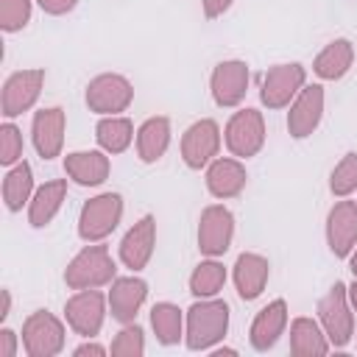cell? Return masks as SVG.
<instances>
[{
    "mask_svg": "<svg viewBox=\"0 0 357 357\" xmlns=\"http://www.w3.org/2000/svg\"><path fill=\"white\" fill-rule=\"evenodd\" d=\"M346 293H349V304H351V310L357 312V276H354V282L346 287Z\"/></svg>",
    "mask_w": 357,
    "mask_h": 357,
    "instance_id": "40",
    "label": "cell"
},
{
    "mask_svg": "<svg viewBox=\"0 0 357 357\" xmlns=\"http://www.w3.org/2000/svg\"><path fill=\"white\" fill-rule=\"evenodd\" d=\"M42 86H45V70H39V67L11 73L3 84V100H0L3 117L11 120V117H20L22 112H28L39 100Z\"/></svg>",
    "mask_w": 357,
    "mask_h": 357,
    "instance_id": "10",
    "label": "cell"
},
{
    "mask_svg": "<svg viewBox=\"0 0 357 357\" xmlns=\"http://www.w3.org/2000/svg\"><path fill=\"white\" fill-rule=\"evenodd\" d=\"M64 126H67V114L61 106H50V109H39L33 114L31 123V137H33V148L42 159H56L61 153L64 145Z\"/></svg>",
    "mask_w": 357,
    "mask_h": 357,
    "instance_id": "17",
    "label": "cell"
},
{
    "mask_svg": "<svg viewBox=\"0 0 357 357\" xmlns=\"http://www.w3.org/2000/svg\"><path fill=\"white\" fill-rule=\"evenodd\" d=\"M245 181H248V173H245V167H243V162L240 159H212L209 162V167H206V190L215 195V198H234V195H240L243 192V187H245Z\"/></svg>",
    "mask_w": 357,
    "mask_h": 357,
    "instance_id": "21",
    "label": "cell"
},
{
    "mask_svg": "<svg viewBox=\"0 0 357 357\" xmlns=\"http://www.w3.org/2000/svg\"><path fill=\"white\" fill-rule=\"evenodd\" d=\"M226 148L237 159H251L262 151L265 145V120L262 112L257 109H240L229 117L226 131H223Z\"/></svg>",
    "mask_w": 357,
    "mask_h": 357,
    "instance_id": "6",
    "label": "cell"
},
{
    "mask_svg": "<svg viewBox=\"0 0 357 357\" xmlns=\"http://www.w3.org/2000/svg\"><path fill=\"white\" fill-rule=\"evenodd\" d=\"M318 318L332 346L343 349L354 335V310L349 304V293L343 282H335L326 296L318 301Z\"/></svg>",
    "mask_w": 357,
    "mask_h": 357,
    "instance_id": "4",
    "label": "cell"
},
{
    "mask_svg": "<svg viewBox=\"0 0 357 357\" xmlns=\"http://www.w3.org/2000/svg\"><path fill=\"white\" fill-rule=\"evenodd\" d=\"M106 304H109V296H103L98 287L75 290V296H70L67 304H64V318H67V324L75 335L95 337L103 326Z\"/></svg>",
    "mask_w": 357,
    "mask_h": 357,
    "instance_id": "8",
    "label": "cell"
},
{
    "mask_svg": "<svg viewBox=\"0 0 357 357\" xmlns=\"http://www.w3.org/2000/svg\"><path fill=\"white\" fill-rule=\"evenodd\" d=\"M287 326V304L284 298H273L271 304H265L257 318L251 321V329H248V340L257 351H268L284 332Z\"/></svg>",
    "mask_w": 357,
    "mask_h": 357,
    "instance_id": "19",
    "label": "cell"
},
{
    "mask_svg": "<svg viewBox=\"0 0 357 357\" xmlns=\"http://www.w3.org/2000/svg\"><path fill=\"white\" fill-rule=\"evenodd\" d=\"M123 218V198L120 192H100L89 198L81 206L78 215V237L84 243H100L106 240Z\"/></svg>",
    "mask_w": 357,
    "mask_h": 357,
    "instance_id": "3",
    "label": "cell"
},
{
    "mask_svg": "<svg viewBox=\"0 0 357 357\" xmlns=\"http://www.w3.org/2000/svg\"><path fill=\"white\" fill-rule=\"evenodd\" d=\"M36 3L45 14H53V17H61V14H67L78 6V0H36Z\"/></svg>",
    "mask_w": 357,
    "mask_h": 357,
    "instance_id": "35",
    "label": "cell"
},
{
    "mask_svg": "<svg viewBox=\"0 0 357 357\" xmlns=\"http://www.w3.org/2000/svg\"><path fill=\"white\" fill-rule=\"evenodd\" d=\"M329 190L337 198H346L357 190V151H349L329 176Z\"/></svg>",
    "mask_w": 357,
    "mask_h": 357,
    "instance_id": "31",
    "label": "cell"
},
{
    "mask_svg": "<svg viewBox=\"0 0 357 357\" xmlns=\"http://www.w3.org/2000/svg\"><path fill=\"white\" fill-rule=\"evenodd\" d=\"M0 357H17V332L0 329Z\"/></svg>",
    "mask_w": 357,
    "mask_h": 357,
    "instance_id": "36",
    "label": "cell"
},
{
    "mask_svg": "<svg viewBox=\"0 0 357 357\" xmlns=\"http://www.w3.org/2000/svg\"><path fill=\"white\" fill-rule=\"evenodd\" d=\"M17 162H22V134L14 123H3L0 126V165L14 167Z\"/></svg>",
    "mask_w": 357,
    "mask_h": 357,
    "instance_id": "34",
    "label": "cell"
},
{
    "mask_svg": "<svg viewBox=\"0 0 357 357\" xmlns=\"http://www.w3.org/2000/svg\"><path fill=\"white\" fill-rule=\"evenodd\" d=\"M8 312H11V293H8V290H3V307H0V321H6V318H8Z\"/></svg>",
    "mask_w": 357,
    "mask_h": 357,
    "instance_id": "39",
    "label": "cell"
},
{
    "mask_svg": "<svg viewBox=\"0 0 357 357\" xmlns=\"http://www.w3.org/2000/svg\"><path fill=\"white\" fill-rule=\"evenodd\" d=\"M148 296V284L139 276H120L112 282L109 290V312L114 321L120 324H131L139 312V307L145 304Z\"/></svg>",
    "mask_w": 357,
    "mask_h": 357,
    "instance_id": "18",
    "label": "cell"
},
{
    "mask_svg": "<svg viewBox=\"0 0 357 357\" xmlns=\"http://www.w3.org/2000/svg\"><path fill=\"white\" fill-rule=\"evenodd\" d=\"M112 354L114 357H142L145 354V332L134 321L123 324V329L112 340Z\"/></svg>",
    "mask_w": 357,
    "mask_h": 357,
    "instance_id": "32",
    "label": "cell"
},
{
    "mask_svg": "<svg viewBox=\"0 0 357 357\" xmlns=\"http://www.w3.org/2000/svg\"><path fill=\"white\" fill-rule=\"evenodd\" d=\"M170 145V120L167 117H148L137 131V156L142 162H156L165 156Z\"/></svg>",
    "mask_w": 357,
    "mask_h": 357,
    "instance_id": "26",
    "label": "cell"
},
{
    "mask_svg": "<svg viewBox=\"0 0 357 357\" xmlns=\"http://www.w3.org/2000/svg\"><path fill=\"white\" fill-rule=\"evenodd\" d=\"M220 151V126L209 117L192 123L181 137V159L187 167L201 170L206 167Z\"/></svg>",
    "mask_w": 357,
    "mask_h": 357,
    "instance_id": "12",
    "label": "cell"
},
{
    "mask_svg": "<svg viewBox=\"0 0 357 357\" xmlns=\"http://www.w3.org/2000/svg\"><path fill=\"white\" fill-rule=\"evenodd\" d=\"M234 0H201V6H204V14L209 17V20H215V17H220L223 11H229V6H231Z\"/></svg>",
    "mask_w": 357,
    "mask_h": 357,
    "instance_id": "37",
    "label": "cell"
},
{
    "mask_svg": "<svg viewBox=\"0 0 357 357\" xmlns=\"http://www.w3.org/2000/svg\"><path fill=\"white\" fill-rule=\"evenodd\" d=\"M95 139H98L100 151L123 153L131 145V139H134V123L128 117H120V114L100 117L98 126H95Z\"/></svg>",
    "mask_w": 357,
    "mask_h": 357,
    "instance_id": "27",
    "label": "cell"
},
{
    "mask_svg": "<svg viewBox=\"0 0 357 357\" xmlns=\"http://www.w3.org/2000/svg\"><path fill=\"white\" fill-rule=\"evenodd\" d=\"M326 243L335 257H349L357 245V201H337L326 215Z\"/></svg>",
    "mask_w": 357,
    "mask_h": 357,
    "instance_id": "16",
    "label": "cell"
},
{
    "mask_svg": "<svg viewBox=\"0 0 357 357\" xmlns=\"http://www.w3.org/2000/svg\"><path fill=\"white\" fill-rule=\"evenodd\" d=\"M349 257H351V259H349V268H351V273L357 276V245H354V251H351Z\"/></svg>",
    "mask_w": 357,
    "mask_h": 357,
    "instance_id": "41",
    "label": "cell"
},
{
    "mask_svg": "<svg viewBox=\"0 0 357 357\" xmlns=\"http://www.w3.org/2000/svg\"><path fill=\"white\" fill-rule=\"evenodd\" d=\"M153 245H156V218L142 215L120 240V262L137 273L151 262Z\"/></svg>",
    "mask_w": 357,
    "mask_h": 357,
    "instance_id": "15",
    "label": "cell"
},
{
    "mask_svg": "<svg viewBox=\"0 0 357 357\" xmlns=\"http://www.w3.org/2000/svg\"><path fill=\"white\" fill-rule=\"evenodd\" d=\"M351 64H354V45L349 39H335L315 56L312 73L324 81H337L351 70Z\"/></svg>",
    "mask_w": 357,
    "mask_h": 357,
    "instance_id": "25",
    "label": "cell"
},
{
    "mask_svg": "<svg viewBox=\"0 0 357 357\" xmlns=\"http://www.w3.org/2000/svg\"><path fill=\"white\" fill-rule=\"evenodd\" d=\"M151 326L162 346H176L184 337V315L170 301H159L151 307Z\"/></svg>",
    "mask_w": 357,
    "mask_h": 357,
    "instance_id": "29",
    "label": "cell"
},
{
    "mask_svg": "<svg viewBox=\"0 0 357 357\" xmlns=\"http://www.w3.org/2000/svg\"><path fill=\"white\" fill-rule=\"evenodd\" d=\"M268 273H271V265L262 254H254V251H243L234 262V287L240 293L243 301H254L265 284H268Z\"/></svg>",
    "mask_w": 357,
    "mask_h": 357,
    "instance_id": "22",
    "label": "cell"
},
{
    "mask_svg": "<svg viewBox=\"0 0 357 357\" xmlns=\"http://www.w3.org/2000/svg\"><path fill=\"white\" fill-rule=\"evenodd\" d=\"M112 162L106 151H73L64 156V173L81 187H98L109 178Z\"/></svg>",
    "mask_w": 357,
    "mask_h": 357,
    "instance_id": "20",
    "label": "cell"
},
{
    "mask_svg": "<svg viewBox=\"0 0 357 357\" xmlns=\"http://www.w3.org/2000/svg\"><path fill=\"white\" fill-rule=\"evenodd\" d=\"M73 354H75V357H103V354H106V349H103L100 343H89V340H86V343H81Z\"/></svg>",
    "mask_w": 357,
    "mask_h": 357,
    "instance_id": "38",
    "label": "cell"
},
{
    "mask_svg": "<svg viewBox=\"0 0 357 357\" xmlns=\"http://www.w3.org/2000/svg\"><path fill=\"white\" fill-rule=\"evenodd\" d=\"M223 284H226V268L218 262V257L198 262L195 271L190 273V293L195 298H212L223 290Z\"/></svg>",
    "mask_w": 357,
    "mask_h": 357,
    "instance_id": "30",
    "label": "cell"
},
{
    "mask_svg": "<svg viewBox=\"0 0 357 357\" xmlns=\"http://www.w3.org/2000/svg\"><path fill=\"white\" fill-rule=\"evenodd\" d=\"M31 198H33V170L22 159L3 178V201H6L8 212H20L22 204H31Z\"/></svg>",
    "mask_w": 357,
    "mask_h": 357,
    "instance_id": "28",
    "label": "cell"
},
{
    "mask_svg": "<svg viewBox=\"0 0 357 357\" xmlns=\"http://www.w3.org/2000/svg\"><path fill=\"white\" fill-rule=\"evenodd\" d=\"M212 98L220 109H231V106H240L245 92H248V64L240 61V59H229V61H220L215 70H212Z\"/></svg>",
    "mask_w": 357,
    "mask_h": 357,
    "instance_id": "13",
    "label": "cell"
},
{
    "mask_svg": "<svg viewBox=\"0 0 357 357\" xmlns=\"http://www.w3.org/2000/svg\"><path fill=\"white\" fill-rule=\"evenodd\" d=\"M114 273H117V265H114L109 248L100 243H89L64 268V282L73 290H89V287L112 284L117 279Z\"/></svg>",
    "mask_w": 357,
    "mask_h": 357,
    "instance_id": "2",
    "label": "cell"
},
{
    "mask_svg": "<svg viewBox=\"0 0 357 357\" xmlns=\"http://www.w3.org/2000/svg\"><path fill=\"white\" fill-rule=\"evenodd\" d=\"M329 337L324 326L307 315H298L290 324V351L296 357H324L329 351Z\"/></svg>",
    "mask_w": 357,
    "mask_h": 357,
    "instance_id": "24",
    "label": "cell"
},
{
    "mask_svg": "<svg viewBox=\"0 0 357 357\" xmlns=\"http://www.w3.org/2000/svg\"><path fill=\"white\" fill-rule=\"evenodd\" d=\"M31 22V0H0V28L6 33L22 31Z\"/></svg>",
    "mask_w": 357,
    "mask_h": 357,
    "instance_id": "33",
    "label": "cell"
},
{
    "mask_svg": "<svg viewBox=\"0 0 357 357\" xmlns=\"http://www.w3.org/2000/svg\"><path fill=\"white\" fill-rule=\"evenodd\" d=\"M229 332V304L223 298H201L187 310L184 340L192 351H209Z\"/></svg>",
    "mask_w": 357,
    "mask_h": 357,
    "instance_id": "1",
    "label": "cell"
},
{
    "mask_svg": "<svg viewBox=\"0 0 357 357\" xmlns=\"http://www.w3.org/2000/svg\"><path fill=\"white\" fill-rule=\"evenodd\" d=\"M64 198H67V178L45 181V184L33 192V198H31V204H28V223H31L33 229L47 226V223L59 215Z\"/></svg>",
    "mask_w": 357,
    "mask_h": 357,
    "instance_id": "23",
    "label": "cell"
},
{
    "mask_svg": "<svg viewBox=\"0 0 357 357\" xmlns=\"http://www.w3.org/2000/svg\"><path fill=\"white\" fill-rule=\"evenodd\" d=\"M22 349L28 357H56L64 349V324L47 310L31 312L22 324Z\"/></svg>",
    "mask_w": 357,
    "mask_h": 357,
    "instance_id": "7",
    "label": "cell"
},
{
    "mask_svg": "<svg viewBox=\"0 0 357 357\" xmlns=\"http://www.w3.org/2000/svg\"><path fill=\"white\" fill-rule=\"evenodd\" d=\"M234 237V215L223 204H209L198 220V248L206 257H223Z\"/></svg>",
    "mask_w": 357,
    "mask_h": 357,
    "instance_id": "11",
    "label": "cell"
},
{
    "mask_svg": "<svg viewBox=\"0 0 357 357\" xmlns=\"http://www.w3.org/2000/svg\"><path fill=\"white\" fill-rule=\"evenodd\" d=\"M131 100H134V86L120 73H100L86 84V106L100 117L126 112Z\"/></svg>",
    "mask_w": 357,
    "mask_h": 357,
    "instance_id": "5",
    "label": "cell"
},
{
    "mask_svg": "<svg viewBox=\"0 0 357 357\" xmlns=\"http://www.w3.org/2000/svg\"><path fill=\"white\" fill-rule=\"evenodd\" d=\"M307 81V70L298 61L290 64H276L265 73L262 78V89H259V100L268 109H284L293 103V98L301 92Z\"/></svg>",
    "mask_w": 357,
    "mask_h": 357,
    "instance_id": "9",
    "label": "cell"
},
{
    "mask_svg": "<svg viewBox=\"0 0 357 357\" xmlns=\"http://www.w3.org/2000/svg\"><path fill=\"white\" fill-rule=\"evenodd\" d=\"M324 117V86L321 84H304L301 92L293 98L287 112V131L296 139L310 137Z\"/></svg>",
    "mask_w": 357,
    "mask_h": 357,
    "instance_id": "14",
    "label": "cell"
}]
</instances>
